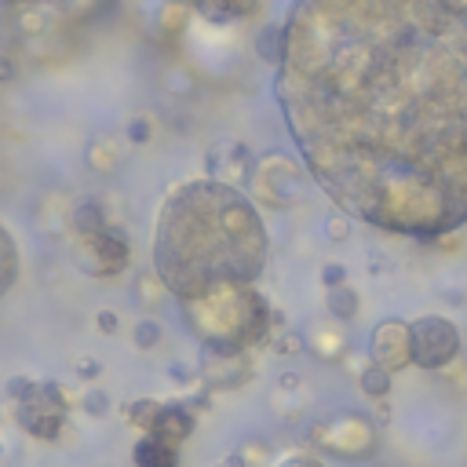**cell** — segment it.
I'll return each mask as SVG.
<instances>
[{"label": "cell", "mask_w": 467, "mask_h": 467, "mask_svg": "<svg viewBox=\"0 0 467 467\" xmlns=\"http://www.w3.org/2000/svg\"><path fill=\"white\" fill-rule=\"evenodd\" d=\"M274 95L340 212L416 242L467 226V0H293Z\"/></svg>", "instance_id": "1"}, {"label": "cell", "mask_w": 467, "mask_h": 467, "mask_svg": "<svg viewBox=\"0 0 467 467\" xmlns=\"http://www.w3.org/2000/svg\"><path fill=\"white\" fill-rule=\"evenodd\" d=\"M267 249L263 215L245 190L226 179H190L157 212L154 274L179 303L204 300L230 285H256Z\"/></svg>", "instance_id": "2"}, {"label": "cell", "mask_w": 467, "mask_h": 467, "mask_svg": "<svg viewBox=\"0 0 467 467\" xmlns=\"http://www.w3.org/2000/svg\"><path fill=\"white\" fill-rule=\"evenodd\" d=\"M183 325L197 336L201 351L215 354H249L263 343L278 322L267 296L256 285H230L204 300H183Z\"/></svg>", "instance_id": "3"}, {"label": "cell", "mask_w": 467, "mask_h": 467, "mask_svg": "<svg viewBox=\"0 0 467 467\" xmlns=\"http://www.w3.org/2000/svg\"><path fill=\"white\" fill-rule=\"evenodd\" d=\"M66 412H70V398H66L63 383H55V380H30L26 394L15 398L19 427L41 442H55L63 434Z\"/></svg>", "instance_id": "4"}, {"label": "cell", "mask_w": 467, "mask_h": 467, "mask_svg": "<svg viewBox=\"0 0 467 467\" xmlns=\"http://www.w3.org/2000/svg\"><path fill=\"white\" fill-rule=\"evenodd\" d=\"M409 340H412V365H420L423 373H438L452 365L460 354V329L438 314L409 322Z\"/></svg>", "instance_id": "5"}, {"label": "cell", "mask_w": 467, "mask_h": 467, "mask_svg": "<svg viewBox=\"0 0 467 467\" xmlns=\"http://www.w3.org/2000/svg\"><path fill=\"white\" fill-rule=\"evenodd\" d=\"M74 260L84 274L92 278H117L128 271L132 263V249H128V238L121 226H106L99 234H92V238H77L74 245Z\"/></svg>", "instance_id": "6"}, {"label": "cell", "mask_w": 467, "mask_h": 467, "mask_svg": "<svg viewBox=\"0 0 467 467\" xmlns=\"http://www.w3.org/2000/svg\"><path fill=\"white\" fill-rule=\"evenodd\" d=\"M373 362L383 365L387 373H402L412 365V340H409V322L387 318L373 329Z\"/></svg>", "instance_id": "7"}, {"label": "cell", "mask_w": 467, "mask_h": 467, "mask_svg": "<svg viewBox=\"0 0 467 467\" xmlns=\"http://www.w3.org/2000/svg\"><path fill=\"white\" fill-rule=\"evenodd\" d=\"M201 373H204V383H208V387L234 391V387L249 383L253 362H249V354H215V351H201Z\"/></svg>", "instance_id": "8"}, {"label": "cell", "mask_w": 467, "mask_h": 467, "mask_svg": "<svg viewBox=\"0 0 467 467\" xmlns=\"http://www.w3.org/2000/svg\"><path fill=\"white\" fill-rule=\"evenodd\" d=\"M186 5L208 26H238L260 12V0H186Z\"/></svg>", "instance_id": "9"}, {"label": "cell", "mask_w": 467, "mask_h": 467, "mask_svg": "<svg viewBox=\"0 0 467 467\" xmlns=\"http://www.w3.org/2000/svg\"><path fill=\"white\" fill-rule=\"evenodd\" d=\"M150 434H157V438H164L172 445H183L194 434V412L186 405H179V402H168V405H161Z\"/></svg>", "instance_id": "10"}, {"label": "cell", "mask_w": 467, "mask_h": 467, "mask_svg": "<svg viewBox=\"0 0 467 467\" xmlns=\"http://www.w3.org/2000/svg\"><path fill=\"white\" fill-rule=\"evenodd\" d=\"M132 460H135V467H179V445H172L157 434H143L132 445Z\"/></svg>", "instance_id": "11"}, {"label": "cell", "mask_w": 467, "mask_h": 467, "mask_svg": "<svg viewBox=\"0 0 467 467\" xmlns=\"http://www.w3.org/2000/svg\"><path fill=\"white\" fill-rule=\"evenodd\" d=\"M70 226H74V238H92V234H99V230H106L110 226V219H106V208L99 204V201H81V204H74V212H70Z\"/></svg>", "instance_id": "12"}, {"label": "cell", "mask_w": 467, "mask_h": 467, "mask_svg": "<svg viewBox=\"0 0 467 467\" xmlns=\"http://www.w3.org/2000/svg\"><path fill=\"white\" fill-rule=\"evenodd\" d=\"M256 55L267 63V66H282V55H285V23H267L260 34H256Z\"/></svg>", "instance_id": "13"}, {"label": "cell", "mask_w": 467, "mask_h": 467, "mask_svg": "<svg viewBox=\"0 0 467 467\" xmlns=\"http://www.w3.org/2000/svg\"><path fill=\"white\" fill-rule=\"evenodd\" d=\"M19 282V245L8 234V226L0 223V296Z\"/></svg>", "instance_id": "14"}, {"label": "cell", "mask_w": 467, "mask_h": 467, "mask_svg": "<svg viewBox=\"0 0 467 467\" xmlns=\"http://www.w3.org/2000/svg\"><path fill=\"white\" fill-rule=\"evenodd\" d=\"M325 311H329L336 322H354L358 311H362V296H358L351 285L325 289Z\"/></svg>", "instance_id": "15"}, {"label": "cell", "mask_w": 467, "mask_h": 467, "mask_svg": "<svg viewBox=\"0 0 467 467\" xmlns=\"http://www.w3.org/2000/svg\"><path fill=\"white\" fill-rule=\"evenodd\" d=\"M391 376H394V373H387L383 365H376V362H373V365H365V369H362L358 383H362V391H365V394H373V398H387V394H391Z\"/></svg>", "instance_id": "16"}, {"label": "cell", "mask_w": 467, "mask_h": 467, "mask_svg": "<svg viewBox=\"0 0 467 467\" xmlns=\"http://www.w3.org/2000/svg\"><path fill=\"white\" fill-rule=\"evenodd\" d=\"M157 412H161V402H157V398H139V402H132V405L124 409L128 423H135L143 434H150V431H154V420H157Z\"/></svg>", "instance_id": "17"}, {"label": "cell", "mask_w": 467, "mask_h": 467, "mask_svg": "<svg viewBox=\"0 0 467 467\" xmlns=\"http://www.w3.org/2000/svg\"><path fill=\"white\" fill-rule=\"evenodd\" d=\"M307 351L322 354V358H336L343 351V336L340 333H329V329H318L311 340H307Z\"/></svg>", "instance_id": "18"}, {"label": "cell", "mask_w": 467, "mask_h": 467, "mask_svg": "<svg viewBox=\"0 0 467 467\" xmlns=\"http://www.w3.org/2000/svg\"><path fill=\"white\" fill-rule=\"evenodd\" d=\"M88 164H92L95 172H114V168H117V150H114L106 139H99V143L88 146Z\"/></svg>", "instance_id": "19"}, {"label": "cell", "mask_w": 467, "mask_h": 467, "mask_svg": "<svg viewBox=\"0 0 467 467\" xmlns=\"http://www.w3.org/2000/svg\"><path fill=\"white\" fill-rule=\"evenodd\" d=\"M132 343H135L139 351H154V347L161 343V322H154V318H143V322L132 329Z\"/></svg>", "instance_id": "20"}, {"label": "cell", "mask_w": 467, "mask_h": 467, "mask_svg": "<svg viewBox=\"0 0 467 467\" xmlns=\"http://www.w3.org/2000/svg\"><path fill=\"white\" fill-rule=\"evenodd\" d=\"M124 139H128L132 146H146V143L154 139V121H150V117H132V121L124 124Z\"/></svg>", "instance_id": "21"}, {"label": "cell", "mask_w": 467, "mask_h": 467, "mask_svg": "<svg viewBox=\"0 0 467 467\" xmlns=\"http://www.w3.org/2000/svg\"><path fill=\"white\" fill-rule=\"evenodd\" d=\"M325 234H329L333 242H347V238H351V215H347V212H340V215L333 212V215L325 219Z\"/></svg>", "instance_id": "22"}, {"label": "cell", "mask_w": 467, "mask_h": 467, "mask_svg": "<svg viewBox=\"0 0 467 467\" xmlns=\"http://www.w3.org/2000/svg\"><path fill=\"white\" fill-rule=\"evenodd\" d=\"M274 351H278V354H303V351H307V336H300V333L289 329V333L274 343Z\"/></svg>", "instance_id": "23"}, {"label": "cell", "mask_w": 467, "mask_h": 467, "mask_svg": "<svg viewBox=\"0 0 467 467\" xmlns=\"http://www.w3.org/2000/svg\"><path fill=\"white\" fill-rule=\"evenodd\" d=\"M322 285H325V289L347 285V267H343V263H329V267H322Z\"/></svg>", "instance_id": "24"}, {"label": "cell", "mask_w": 467, "mask_h": 467, "mask_svg": "<svg viewBox=\"0 0 467 467\" xmlns=\"http://www.w3.org/2000/svg\"><path fill=\"white\" fill-rule=\"evenodd\" d=\"M84 409H88L92 416H103V412L110 409V398H106V391H88V394H84Z\"/></svg>", "instance_id": "25"}, {"label": "cell", "mask_w": 467, "mask_h": 467, "mask_svg": "<svg viewBox=\"0 0 467 467\" xmlns=\"http://www.w3.org/2000/svg\"><path fill=\"white\" fill-rule=\"evenodd\" d=\"M95 329H99V333H106V336H114V333L121 329L117 311H99V314H95Z\"/></svg>", "instance_id": "26"}, {"label": "cell", "mask_w": 467, "mask_h": 467, "mask_svg": "<svg viewBox=\"0 0 467 467\" xmlns=\"http://www.w3.org/2000/svg\"><path fill=\"white\" fill-rule=\"evenodd\" d=\"M74 373H77L81 380H95V376L103 373V365H99L95 358H77V365H74Z\"/></svg>", "instance_id": "27"}, {"label": "cell", "mask_w": 467, "mask_h": 467, "mask_svg": "<svg viewBox=\"0 0 467 467\" xmlns=\"http://www.w3.org/2000/svg\"><path fill=\"white\" fill-rule=\"evenodd\" d=\"M15 81V59L8 52H0V84H12Z\"/></svg>", "instance_id": "28"}, {"label": "cell", "mask_w": 467, "mask_h": 467, "mask_svg": "<svg viewBox=\"0 0 467 467\" xmlns=\"http://www.w3.org/2000/svg\"><path fill=\"white\" fill-rule=\"evenodd\" d=\"M278 467H325L322 460H314V456H303V452H296V456H285Z\"/></svg>", "instance_id": "29"}, {"label": "cell", "mask_w": 467, "mask_h": 467, "mask_svg": "<svg viewBox=\"0 0 467 467\" xmlns=\"http://www.w3.org/2000/svg\"><path fill=\"white\" fill-rule=\"evenodd\" d=\"M26 387H30V380H26V376L8 380V394H12V402H15V398H23V394H26Z\"/></svg>", "instance_id": "30"}, {"label": "cell", "mask_w": 467, "mask_h": 467, "mask_svg": "<svg viewBox=\"0 0 467 467\" xmlns=\"http://www.w3.org/2000/svg\"><path fill=\"white\" fill-rule=\"evenodd\" d=\"M282 387H300V376H282Z\"/></svg>", "instance_id": "31"}]
</instances>
